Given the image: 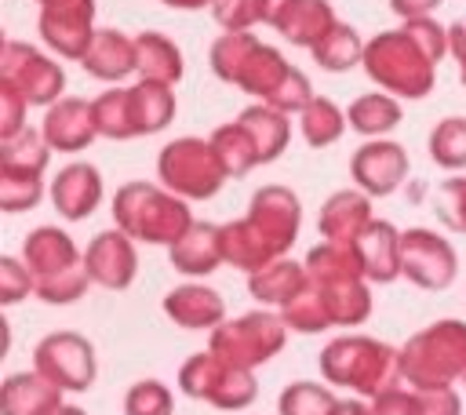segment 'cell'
<instances>
[{
	"instance_id": "cell-1",
	"label": "cell",
	"mask_w": 466,
	"mask_h": 415,
	"mask_svg": "<svg viewBox=\"0 0 466 415\" xmlns=\"http://www.w3.org/2000/svg\"><path fill=\"white\" fill-rule=\"evenodd\" d=\"M211 73L258 102L280 109V113H302L313 102V87L302 69L284 62V55L269 44H262L255 33H222L208 51Z\"/></svg>"
},
{
	"instance_id": "cell-2",
	"label": "cell",
	"mask_w": 466,
	"mask_h": 415,
	"mask_svg": "<svg viewBox=\"0 0 466 415\" xmlns=\"http://www.w3.org/2000/svg\"><path fill=\"white\" fill-rule=\"evenodd\" d=\"M448 55V29L433 18H411L400 29L375 33L364 44V73L386 95L426 98L437 80V66Z\"/></svg>"
},
{
	"instance_id": "cell-3",
	"label": "cell",
	"mask_w": 466,
	"mask_h": 415,
	"mask_svg": "<svg viewBox=\"0 0 466 415\" xmlns=\"http://www.w3.org/2000/svg\"><path fill=\"white\" fill-rule=\"evenodd\" d=\"M302 204L288 186L255 189L248 215L222 226V255L233 269L255 273L277 258H284L299 237Z\"/></svg>"
},
{
	"instance_id": "cell-4",
	"label": "cell",
	"mask_w": 466,
	"mask_h": 415,
	"mask_svg": "<svg viewBox=\"0 0 466 415\" xmlns=\"http://www.w3.org/2000/svg\"><path fill=\"white\" fill-rule=\"evenodd\" d=\"M306 273H309V288L317 291L331 328H353V324L368 320L371 291H368V277L357 258V248L324 240V244L309 248Z\"/></svg>"
},
{
	"instance_id": "cell-5",
	"label": "cell",
	"mask_w": 466,
	"mask_h": 415,
	"mask_svg": "<svg viewBox=\"0 0 466 415\" xmlns=\"http://www.w3.org/2000/svg\"><path fill=\"white\" fill-rule=\"evenodd\" d=\"M109 211H113L116 229H124L131 240H146V244L171 248L193 226L189 200H182L167 186H153V182H124L113 193Z\"/></svg>"
},
{
	"instance_id": "cell-6",
	"label": "cell",
	"mask_w": 466,
	"mask_h": 415,
	"mask_svg": "<svg viewBox=\"0 0 466 415\" xmlns=\"http://www.w3.org/2000/svg\"><path fill=\"white\" fill-rule=\"evenodd\" d=\"M22 262L33 273V295L51 306L76 302L91 284L84 255L76 251L73 237L58 226H36L22 244Z\"/></svg>"
},
{
	"instance_id": "cell-7",
	"label": "cell",
	"mask_w": 466,
	"mask_h": 415,
	"mask_svg": "<svg viewBox=\"0 0 466 415\" xmlns=\"http://www.w3.org/2000/svg\"><path fill=\"white\" fill-rule=\"evenodd\" d=\"M320 375L331 386H346L360 397H379L400 379V349L371 335H339L320 349Z\"/></svg>"
},
{
	"instance_id": "cell-8",
	"label": "cell",
	"mask_w": 466,
	"mask_h": 415,
	"mask_svg": "<svg viewBox=\"0 0 466 415\" xmlns=\"http://www.w3.org/2000/svg\"><path fill=\"white\" fill-rule=\"evenodd\" d=\"M95 127L102 138L127 142L142 135H157L175 120V91L167 84L138 80L131 87L102 91L95 102Z\"/></svg>"
},
{
	"instance_id": "cell-9",
	"label": "cell",
	"mask_w": 466,
	"mask_h": 415,
	"mask_svg": "<svg viewBox=\"0 0 466 415\" xmlns=\"http://www.w3.org/2000/svg\"><path fill=\"white\" fill-rule=\"evenodd\" d=\"M466 375V324L448 317L400 346V379L411 390H444Z\"/></svg>"
},
{
	"instance_id": "cell-10",
	"label": "cell",
	"mask_w": 466,
	"mask_h": 415,
	"mask_svg": "<svg viewBox=\"0 0 466 415\" xmlns=\"http://www.w3.org/2000/svg\"><path fill=\"white\" fill-rule=\"evenodd\" d=\"M157 175L182 200H208L229 178L215 142L211 138H197V135L167 142L160 149V157H157Z\"/></svg>"
},
{
	"instance_id": "cell-11",
	"label": "cell",
	"mask_w": 466,
	"mask_h": 415,
	"mask_svg": "<svg viewBox=\"0 0 466 415\" xmlns=\"http://www.w3.org/2000/svg\"><path fill=\"white\" fill-rule=\"evenodd\" d=\"M178 390L193 400H208L222 411H240L255 400L258 382L248 368H237L229 360H222L211 349L193 353L182 368H178Z\"/></svg>"
},
{
	"instance_id": "cell-12",
	"label": "cell",
	"mask_w": 466,
	"mask_h": 415,
	"mask_svg": "<svg viewBox=\"0 0 466 415\" xmlns=\"http://www.w3.org/2000/svg\"><path fill=\"white\" fill-rule=\"evenodd\" d=\"M288 342V324L284 317L277 313H266V309H255V313H244L237 320H222L215 331H211V342L208 349L218 353L222 360L237 364V368H258L266 360H273Z\"/></svg>"
},
{
	"instance_id": "cell-13",
	"label": "cell",
	"mask_w": 466,
	"mask_h": 415,
	"mask_svg": "<svg viewBox=\"0 0 466 415\" xmlns=\"http://www.w3.org/2000/svg\"><path fill=\"white\" fill-rule=\"evenodd\" d=\"M0 80L11 84L29 106H55L66 87V73L58 62H51L44 51L22 44V40H4L0 47Z\"/></svg>"
},
{
	"instance_id": "cell-14",
	"label": "cell",
	"mask_w": 466,
	"mask_h": 415,
	"mask_svg": "<svg viewBox=\"0 0 466 415\" xmlns=\"http://www.w3.org/2000/svg\"><path fill=\"white\" fill-rule=\"evenodd\" d=\"M33 368L58 390L80 393L95 382V346L76 331H51L33 349Z\"/></svg>"
},
{
	"instance_id": "cell-15",
	"label": "cell",
	"mask_w": 466,
	"mask_h": 415,
	"mask_svg": "<svg viewBox=\"0 0 466 415\" xmlns=\"http://www.w3.org/2000/svg\"><path fill=\"white\" fill-rule=\"evenodd\" d=\"M455 273H459V255L444 237L422 226L400 233V277H408L415 288L444 291L455 280Z\"/></svg>"
},
{
	"instance_id": "cell-16",
	"label": "cell",
	"mask_w": 466,
	"mask_h": 415,
	"mask_svg": "<svg viewBox=\"0 0 466 415\" xmlns=\"http://www.w3.org/2000/svg\"><path fill=\"white\" fill-rule=\"evenodd\" d=\"M40 4V40L62 55L80 62L95 40V0H36Z\"/></svg>"
},
{
	"instance_id": "cell-17",
	"label": "cell",
	"mask_w": 466,
	"mask_h": 415,
	"mask_svg": "<svg viewBox=\"0 0 466 415\" xmlns=\"http://www.w3.org/2000/svg\"><path fill=\"white\" fill-rule=\"evenodd\" d=\"M262 22L295 47H317L339 18L328 0H262Z\"/></svg>"
},
{
	"instance_id": "cell-18",
	"label": "cell",
	"mask_w": 466,
	"mask_h": 415,
	"mask_svg": "<svg viewBox=\"0 0 466 415\" xmlns=\"http://www.w3.org/2000/svg\"><path fill=\"white\" fill-rule=\"evenodd\" d=\"M350 175L368 197H390L408 178V149L390 138H368L353 153Z\"/></svg>"
},
{
	"instance_id": "cell-19",
	"label": "cell",
	"mask_w": 466,
	"mask_h": 415,
	"mask_svg": "<svg viewBox=\"0 0 466 415\" xmlns=\"http://www.w3.org/2000/svg\"><path fill=\"white\" fill-rule=\"evenodd\" d=\"M84 266L91 273V284L109 288V291H124L138 273L135 240L124 229H102L84 248Z\"/></svg>"
},
{
	"instance_id": "cell-20",
	"label": "cell",
	"mask_w": 466,
	"mask_h": 415,
	"mask_svg": "<svg viewBox=\"0 0 466 415\" xmlns=\"http://www.w3.org/2000/svg\"><path fill=\"white\" fill-rule=\"evenodd\" d=\"M40 135L58 153H80V149H87L98 138L91 102L73 98V95H62L55 106H47L44 124H40Z\"/></svg>"
},
{
	"instance_id": "cell-21",
	"label": "cell",
	"mask_w": 466,
	"mask_h": 415,
	"mask_svg": "<svg viewBox=\"0 0 466 415\" xmlns=\"http://www.w3.org/2000/svg\"><path fill=\"white\" fill-rule=\"evenodd\" d=\"M371 222H375L371 218V197L364 189H339V193H331L324 200L320 218H317V229H320L324 240L353 248Z\"/></svg>"
},
{
	"instance_id": "cell-22",
	"label": "cell",
	"mask_w": 466,
	"mask_h": 415,
	"mask_svg": "<svg viewBox=\"0 0 466 415\" xmlns=\"http://www.w3.org/2000/svg\"><path fill=\"white\" fill-rule=\"evenodd\" d=\"M102 200V175L95 164H69L51 178V204L62 218L80 222Z\"/></svg>"
},
{
	"instance_id": "cell-23",
	"label": "cell",
	"mask_w": 466,
	"mask_h": 415,
	"mask_svg": "<svg viewBox=\"0 0 466 415\" xmlns=\"http://www.w3.org/2000/svg\"><path fill=\"white\" fill-rule=\"evenodd\" d=\"M62 393L51 379L33 371H15L0 386V415H55L62 408Z\"/></svg>"
},
{
	"instance_id": "cell-24",
	"label": "cell",
	"mask_w": 466,
	"mask_h": 415,
	"mask_svg": "<svg viewBox=\"0 0 466 415\" xmlns=\"http://www.w3.org/2000/svg\"><path fill=\"white\" fill-rule=\"evenodd\" d=\"M167 262L178 273H186V277H208V273H215L226 262V255H222V226H215V222H193L186 229V237L167 248Z\"/></svg>"
},
{
	"instance_id": "cell-25",
	"label": "cell",
	"mask_w": 466,
	"mask_h": 415,
	"mask_svg": "<svg viewBox=\"0 0 466 415\" xmlns=\"http://www.w3.org/2000/svg\"><path fill=\"white\" fill-rule=\"evenodd\" d=\"M164 313L178 328H189V331H204L208 328V331H215L226 320V302L208 284H182V288H171L164 295Z\"/></svg>"
},
{
	"instance_id": "cell-26",
	"label": "cell",
	"mask_w": 466,
	"mask_h": 415,
	"mask_svg": "<svg viewBox=\"0 0 466 415\" xmlns=\"http://www.w3.org/2000/svg\"><path fill=\"white\" fill-rule=\"evenodd\" d=\"M84 73H91L95 80L116 84L131 73H138V51H135V36H124L120 29H98L87 55L80 58Z\"/></svg>"
},
{
	"instance_id": "cell-27",
	"label": "cell",
	"mask_w": 466,
	"mask_h": 415,
	"mask_svg": "<svg viewBox=\"0 0 466 415\" xmlns=\"http://www.w3.org/2000/svg\"><path fill=\"white\" fill-rule=\"evenodd\" d=\"M353 248H357V258L371 284H390L400 277V229L393 222L375 218Z\"/></svg>"
},
{
	"instance_id": "cell-28",
	"label": "cell",
	"mask_w": 466,
	"mask_h": 415,
	"mask_svg": "<svg viewBox=\"0 0 466 415\" xmlns=\"http://www.w3.org/2000/svg\"><path fill=\"white\" fill-rule=\"evenodd\" d=\"M237 124H240V131L248 135V142H251L258 164H273V160L288 149V138H291V120H288V113H280V109L258 102V106H248V109L237 116Z\"/></svg>"
},
{
	"instance_id": "cell-29",
	"label": "cell",
	"mask_w": 466,
	"mask_h": 415,
	"mask_svg": "<svg viewBox=\"0 0 466 415\" xmlns=\"http://www.w3.org/2000/svg\"><path fill=\"white\" fill-rule=\"evenodd\" d=\"M309 273H306V262H295V258H277L255 273H248V291L266 302V306H288L302 288H306Z\"/></svg>"
},
{
	"instance_id": "cell-30",
	"label": "cell",
	"mask_w": 466,
	"mask_h": 415,
	"mask_svg": "<svg viewBox=\"0 0 466 415\" xmlns=\"http://www.w3.org/2000/svg\"><path fill=\"white\" fill-rule=\"evenodd\" d=\"M135 51H138V76L142 80H153V84H167L175 87L186 73L182 66V51L164 36V33H138L135 36Z\"/></svg>"
},
{
	"instance_id": "cell-31",
	"label": "cell",
	"mask_w": 466,
	"mask_h": 415,
	"mask_svg": "<svg viewBox=\"0 0 466 415\" xmlns=\"http://www.w3.org/2000/svg\"><path fill=\"white\" fill-rule=\"evenodd\" d=\"M346 120L357 135L364 138H382L386 131H393L400 124V102L386 91H371V95H360L350 102L346 109Z\"/></svg>"
},
{
	"instance_id": "cell-32",
	"label": "cell",
	"mask_w": 466,
	"mask_h": 415,
	"mask_svg": "<svg viewBox=\"0 0 466 415\" xmlns=\"http://www.w3.org/2000/svg\"><path fill=\"white\" fill-rule=\"evenodd\" d=\"M364 44H368V40H360V33H357L350 22H335L331 33H328L317 47H309V55H313V62H317L320 69H328V73H346V69H353L357 62H364Z\"/></svg>"
},
{
	"instance_id": "cell-33",
	"label": "cell",
	"mask_w": 466,
	"mask_h": 415,
	"mask_svg": "<svg viewBox=\"0 0 466 415\" xmlns=\"http://www.w3.org/2000/svg\"><path fill=\"white\" fill-rule=\"evenodd\" d=\"M346 124H350L346 113H342L331 98H324V95H313V102L299 113L302 138H306V146H313V149H324V146L339 142L342 131H346Z\"/></svg>"
},
{
	"instance_id": "cell-34",
	"label": "cell",
	"mask_w": 466,
	"mask_h": 415,
	"mask_svg": "<svg viewBox=\"0 0 466 415\" xmlns=\"http://www.w3.org/2000/svg\"><path fill=\"white\" fill-rule=\"evenodd\" d=\"M51 160V146L36 131H22L11 142H0V171H18V175H44Z\"/></svg>"
},
{
	"instance_id": "cell-35",
	"label": "cell",
	"mask_w": 466,
	"mask_h": 415,
	"mask_svg": "<svg viewBox=\"0 0 466 415\" xmlns=\"http://www.w3.org/2000/svg\"><path fill=\"white\" fill-rule=\"evenodd\" d=\"M430 160L444 171L466 167V116H444L430 131Z\"/></svg>"
},
{
	"instance_id": "cell-36",
	"label": "cell",
	"mask_w": 466,
	"mask_h": 415,
	"mask_svg": "<svg viewBox=\"0 0 466 415\" xmlns=\"http://www.w3.org/2000/svg\"><path fill=\"white\" fill-rule=\"evenodd\" d=\"M211 142H215V149H218V157H222L229 178H240V175H248L251 167H258V157H255V149H251V142H248V135L240 131L237 120L215 127V131H211Z\"/></svg>"
},
{
	"instance_id": "cell-37",
	"label": "cell",
	"mask_w": 466,
	"mask_h": 415,
	"mask_svg": "<svg viewBox=\"0 0 466 415\" xmlns=\"http://www.w3.org/2000/svg\"><path fill=\"white\" fill-rule=\"evenodd\" d=\"M335 393L320 382H291L280 390L277 411L280 415H331L335 411Z\"/></svg>"
},
{
	"instance_id": "cell-38",
	"label": "cell",
	"mask_w": 466,
	"mask_h": 415,
	"mask_svg": "<svg viewBox=\"0 0 466 415\" xmlns=\"http://www.w3.org/2000/svg\"><path fill=\"white\" fill-rule=\"evenodd\" d=\"M44 197V175H18V171H0V208L4 211H29Z\"/></svg>"
},
{
	"instance_id": "cell-39",
	"label": "cell",
	"mask_w": 466,
	"mask_h": 415,
	"mask_svg": "<svg viewBox=\"0 0 466 415\" xmlns=\"http://www.w3.org/2000/svg\"><path fill=\"white\" fill-rule=\"evenodd\" d=\"M124 415H171V390L157 379H142L124 393Z\"/></svg>"
},
{
	"instance_id": "cell-40",
	"label": "cell",
	"mask_w": 466,
	"mask_h": 415,
	"mask_svg": "<svg viewBox=\"0 0 466 415\" xmlns=\"http://www.w3.org/2000/svg\"><path fill=\"white\" fill-rule=\"evenodd\" d=\"M433 211H437V218H441L448 229L466 233V178H444V182L437 186Z\"/></svg>"
},
{
	"instance_id": "cell-41",
	"label": "cell",
	"mask_w": 466,
	"mask_h": 415,
	"mask_svg": "<svg viewBox=\"0 0 466 415\" xmlns=\"http://www.w3.org/2000/svg\"><path fill=\"white\" fill-rule=\"evenodd\" d=\"M211 15L226 33H244L262 22V0H215Z\"/></svg>"
},
{
	"instance_id": "cell-42",
	"label": "cell",
	"mask_w": 466,
	"mask_h": 415,
	"mask_svg": "<svg viewBox=\"0 0 466 415\" xmlns=\"http://www.w3.org/2000/svg\"><path fill=\"white\" fill-rule=\"evenodd\" d=\"M371 415H426V404H422V390H411V386H390L382 390L379 397H371Z\"/></svg>"
},
{
	"instance_id": "cell-43",
	"label": "cell",
	"mask_w": 466,
	"mask_h": 415,
	"mask_svg": "<svg viewBox=\"0 0 466 415\" xmlns=\"http://www.w3.org/2000/svg\"><path fill=\"white\" fill-rule=\"evenodd\" d=\"M29 291H36L29 266H25L22 258L4 255V258H0V302H4V306H15V302H22Z\"/></svg>"
},
{
	"instance_id": "cell-44",
	"label": "cell",
	"mask_w": 466,
	"mask_h": 415,
	"mask_svg": "<svg viewBox=\"0 0 466 415\" xmlns=\"http://www.w3.org/2000/svg\"><path fill=\"white\" fill-rule=\"evenodd\" d=\"M25 113H29V102L0 80V142H11L25 131Z\"/></svg>"
},
{
	"instance_id": "cell-45",
	"label": "cell",
	"mask_w": 466,
	"mask_h": 415,
	"mask_svg": "<svg viewBox=\"0 0 466 415\" xmlns=\"http://www.w3.org/2000/svg\"><path fill=\"white\" fill-rule=\"evenodd\" d=\"M448 55L459 62V80L466 87V18L448 25Z\"/></svg>"
},
{
	"instance_id": "cell-46",
	"label": "cell",
	"mask_w": 466,
	"mask_h": 415,
	"mask_svg": "<svg viewBox=\"0 0 466 415\" xmlns=\"http://www.w3.org/2000/svg\"><path fill=\"white\" fill-rule=\"evenodd\" d=\"M441 4L444 0H390V11L404 22H411V18H430V11H437Z\"/></svg>"
},
{
	"instance_id": "cell-47",
	"label": "cell",
	"mask_w": 466,
	"mask_h": 415,
	"mask_svg": "<svg viewBox=\"0 0 466 415\" xmlns=\"http://www.w3.org/2000/svg\"><path fill=\"white\" fill-rule=\"evenodd\" d=\"M331 415H371V404H364V400H339Z\"/></svg>"
},
{
	"instance_id": "cell-48",
	"label": "cell",
	"mask_w": 466,
	"mask_h": 415,
	"mask_svg": "<svg viewBox=\"0 0 466 415\" xmlns=\"http://www.w3.org/2000/svg\"><path fill=\"white\" fill-rule=\"evenodd\" d=\"M160 4H167L175 11H200V7H211L215 0H160Z\"/></svg>"
},
{
	"instance_id": "cell-49",
	"label": "cell",
	"mask_w": 466,
	"mask_h": 415,
	"mask_svg": "<svg viewBox=\"0 0 466 415\" xmlns=\"http://www.w3.org/2000/svg\"><path fill=\"white\" fill-rule=\"evenodd\" d=\"M55 415H87V411H84V408H73V404H62Z\"/></svg>"
},
{
	"instance_id": "cell-50",
	"label": "cell",
	"mask_w": 466,
	"mask_h": 415,
	"mask_svg": "<svg viewBox=\"0 0 466 415\" xmlns=\"http://www.w3.org/2000/svg\"><path fill=\"white\" fill-rule=\"evenodd\" d=\"M462 382H466V375H462Z\"/></svg>"
}]
</instances>
